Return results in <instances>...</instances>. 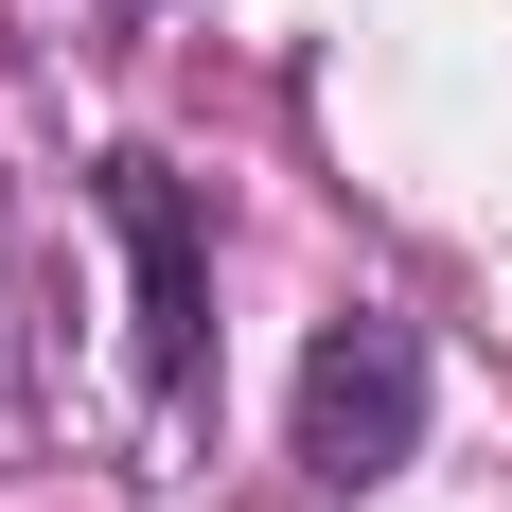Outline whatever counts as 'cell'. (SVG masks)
<instances>
[{"label": "cell", "mask_w": 512, "mask_h": 512, "mask_svg": "<svg viewBox=\"0 0 512 512\" xmlns=\"http://www.w3.org/2000/svg\"><path fill=\"white\" fill-rule=\"evenodd\" d=\"M89 230L124 248V336H142V389L159 407H195V371H212V212L177 159H89Z\"/></svg>", "instance_id": "6da1fadb"}, {"label": "cell", "mask_w": 512, "mask_h": 512, "mask_svg": "<svg viewBox=\"0 0 512 512\" xmlns=\"http://www.w3.org/2000/svg\"><path fill=\"white\" fill-rule=\"evenodd\" d=\"M407 442H424V318L354 301L301 354V477L318 495H371V477H407Z\"/></svg>", "instance_id": "7a4b0ae2"}, {"label": "cell", "mask_w": 512, "mask_h": 512, "mask_svg": "<svg viewBox=\"0 0 512 512\" xmlns=\"http://www.w3.org/2000/svg\"><path fill=\"white\" fill-rule=\"evenodd\" d=\"M0 389H36V265L0 248Z\"/></svg>", "instance_id": "3957f363"}]
</instances>
